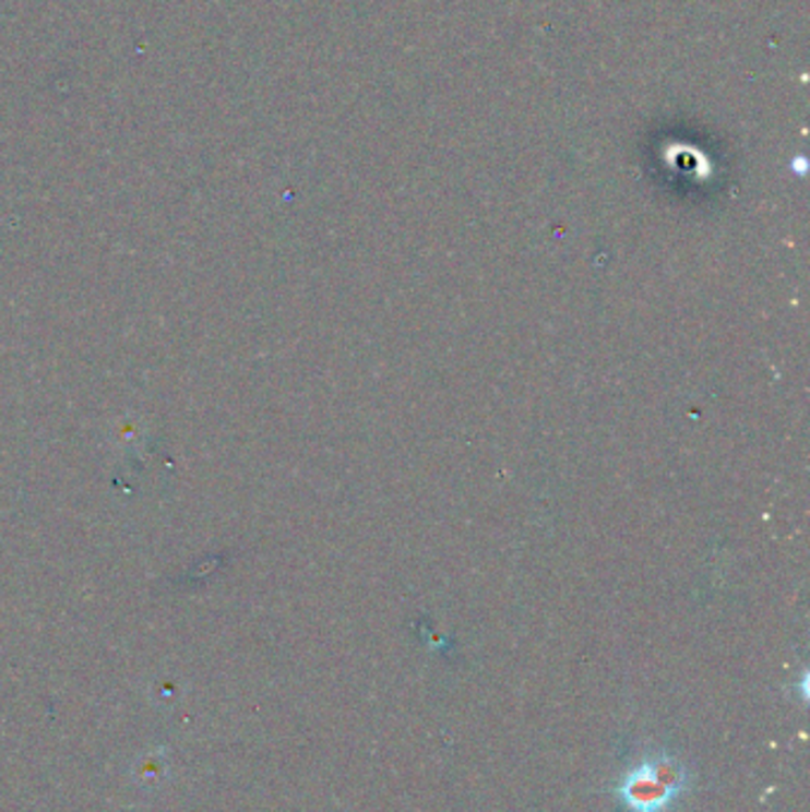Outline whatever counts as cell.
<instances>
[{
    "label": "cell",
    "mask_w": 810,
    "mask_h": 812,
    "mask_svg": "<svg viewBox=\"0 0 810 812\" xmlns=\"http://www.w3.org/2000/svg\"><path fill=\"white\" fill-rule=\"evenodd\" d=\"M692 789V775L678 755L646 749L609 789L626 812H672Z\"/></svg>",
    "instance_id": "1"
}]
</instances>
